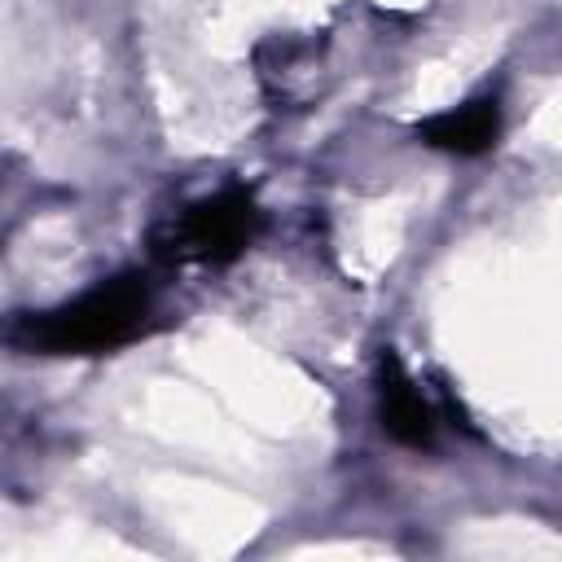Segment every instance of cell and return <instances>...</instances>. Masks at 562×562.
Listing matches in <instances>:
<instances>
[{
    "label": "cell",
    "mask_w": 562,
    "mask_h": 562,
    "mask_svg": "<svg viewBox=\"0 0 562 562\" xmlns=\"http://www.w3.org/2000/svg\"><path fill=\"white\" fill-rule=\"evenodd\" d=\"M378 417H382V430L404 448H430L435 443L439 417L395 351H382V360H378Z\"/></svg>",
    "instance_id": "obj_3"
},
{
    "label": "cell",
    "mask_w": 562,
    "mask_h": 562,
    "mask_svg": "<svg viewBox=\"0 0 562 562\" xmlns=\"http://www.w3.org/2000/svg\"><path fill=\"white\" fill-rule=\"evenodd\" d=\"M259 224L263 215L246 189H220L180 206L154 233V250L171 263H228L255 241Z\"/></svg>",
    "instance_id": "obj_2"
},
{
    "label": "cell",
    "mask_w": 562,
    "mask_h": 562,
    "mask_svg": "<svg viewBox=\"0 0 562 562\" xmlns=\"http://www.w3.org/2000/svg\"><path fill=\"white\" fill-rule=\"evenodd\" d=\"M496 132H501V110L492 97H479V101H465V105H452L443 114H430L417 136L430 145V149H443V154H461V158H474L483 149L496 145Z\"/></svg>",
    "instance_id": "obj_4"
},
{
    "label": "cell",
    "mask_w": 562,
    "mask_h": 562,
    "mask_svg": "<svg viewBox=\"0 0 562 562\" xmlns=\"http://www.w3.org/2000/svg\"><path fill=\"white\" fill-rule=\"evenodd\" d=\"M154 325V294L145 277L123 272L92 290H83L70 303H57L48 312H31L13 325V342L40 356H101L136 342Z\"/></svg>",
    "instance_id": "obj_1"
}]
</instances>
